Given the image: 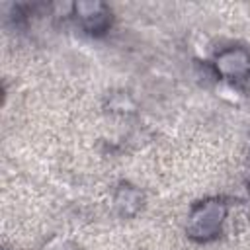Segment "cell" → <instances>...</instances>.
Listing matches in <instances>:
<instances>
[{
    "label": "cell",
    "instance_id": "cell-2",
    "mask_svg": "<svg viewBox=\"0 0 250 250\" xmlns=\"http://www.w3.org/2000/svg\"><path fill=\"white\" fill-rule=\"evenodd\" d=\"M217 68L225 76H240L248 68V57L242 51H227L217 59Z\"/></svg>",
    "mask_w": 250,
    "mask_h": 250
},
{
    "label": "cell",
    "instance_id": "cell-1",
    "mask_svg": "<svg viewBox=\"0 0 250 250\" xmlns=\"http://www.w3.org/2000/svg\"><path fill=\"white\" fill-rule=\"evenodd\" d=\"M223 215H225V209L221 203L217 201H207L203 205H199L191 219H189V232L191 236H197V238H211L217 234L219 227H221V221H223Z\"/></svg>",
    "mask_w": 250,
    "mask_h": 250
}]
</instances>
